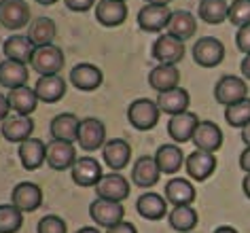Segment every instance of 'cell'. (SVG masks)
Returning <instances> with one entry per match:
<instances>
[{
    "mask_svg": "<svg viewBox=\"0 0 250 233\" xmlns=\"http://www.w3.org/2000/svg\"><path fill=\"white\" fill-rule=\"evenodd\" d=\"M2 51H4V55H7V60L21 62V64H30V58H32L34 45L30 42L28 36L13 34V36H9V39L4 41Z\"/></svg>",
    "mask_w": 250,
    "mask_h": 233,
    "instance_id": "obj_33",
    "label": "cell"
},
{
    "mask_svg": "<svg viewBox=\"0 0 250 233\" xmlns=\"http://www.w3.org/2000/svg\"><path fill=\"white\" fill-rule=\"evenodd\" d=\"M11 204L21 212H34L42 206V191L36 182H20L11 193Z\"/></svg>",
    "mask_w": 250,
    "mask_h": 233,
    "instance_id": "obj_14",
    "label": "cell"
},
{
    "mask_svg": "<svg viewBox=\"0 0 250 233\" xmlns=\"http://www.w3.org/2000/svg\"><path fill=\"white\" fill-rule=\"evenodd\" d=\"M212 233H237V229H233V227H229V225H223V227H218V229H214Z\"/></svg>",
    "mask_w": 250,
    "mask_h": 233,
    "instance_id": "obj_49",
    "label": "cell"
},
{
    "mask_svg": "<svg viewBox=\"0 0 250 233\" xmlns=\"http://www.w3.org/2000/svg\"><path fill=\"white\" fill-rule=\"evenodd\" d=\"M145 2H146V4H166V7H167L172 0H145Z\"/></svg>",
    "mask_w": 250,
    "mask_h": 233,
    "instance_id": "obj_50",
    "label": "cell"
},
{
    "mask_svg": "<svg viewBox=\"0 0 250 233\" xmlns=\"http://www.w3.org/2000/svg\"><path fill=\"white\" fill-rule=\"evenodd\" d=\"M96 20L106 28H117L127 20V4L121 0H100L96 4Z\"/></svg>",
    "mask_w": 250,
    "mask_h": 233,
    "instance_id": "obj_19",
    "label": "cell"
},
{
    "mask_svg": "<svg viewBox=\"0 0 250 233\" xmlns=\"http://www.w3.org/2000/svg\"><path fill=\"white\" fill-rule=\"evenodd\" d=\"M225 121L231 127H244L246 123H250V98L225 106Z\"/></svg>",
    "mask_w": 250,
    "mask_h": 233,
    "instance_id": "obj_38",
    "label": "cell"
},
{
    "mask_svg": "<svg viewBox=\"0 0 250 233\" xmlns=\"http://www.w3.org/2000/svg\"><path fill=\"white\" fill-rule=\"evenodd\" d=\"M166 30H167V34L176 36L180 41H189L197 32V21L189 11H174Z\"/></svg>",
    "mask_w": 250,
    "mask_h": 233,
    "instance_id": "obj_31",
    "label": "cell"
},
{
    "mask_svg": "<svg viewBox=\"0 0 250 233\" xmlns=\"http://www.w3.org/2000/svg\"><path fill=\"white\" fill-rule=\"evenodd\" d=\"M30 66L34 68L41 77L47 74H58L64 68V53L55 45H45V47H34L32 58H30Z\"/></svg>",
    "mask_w": 250,
    "mask_h": 233,
    "instance_id": "obj_2",
    "label": "cell"
},
{
    "mask_svg": "<svg viewBox=\"0 0 250 233\" xmlns=\"http://www.w3.org/2000/svg\"><path fill=\"white\" fill-rule=\"evenodd\" d=\"M214 98H216V102L223 106L235 104V102H240V100L248 98L246 81L235 77V74H225V77L218 79V83L214 87Z\"/></svg>",
    "mask_w": 250,
    "mask_h": 233,
    "instance_id": "obj_4",
    "label": "cell"
},
{
    "mask_svg": "<svg viewBox=\"0 0 250 233\" xmlns=\"http://www.w3.org/2000/svg\"><path fill=\"white\" fill-rule=\"evenodd\" d=\"M0 127V134L7 138L9 142H15V144H21L23 140L32 138V131H34V121L32 117L28 115H15V117H7Z\"/></svg>",
    "mask_w": 250,
    "mask_h": 233,
    "instance_id": "obj_16",
    "label": "cell"
},
{
    "mask_svg": "<svg viewBox=\"0 0 250 233\" xmlns=\"http://www.w3.org/2000/svg\"><path fill=\"white\" fill-rule=\"evenodd\" d=\"M20 161L26 169H39L42 163L47 161V144L39 140V138H28L20 144Z\"/></svg>",
    "mask_w": 250,
    "mask_h": 233,
    "instance_id": "obj_24",
    "label": "cell"
},
{
    "mask_svg": "<svg viewBox=\"0 0 250 233\" xmlns=\"http://www.w3.org/2000/svg\"><path fill=\"white\" fill-rule=\"evenodd\" d=\"M9 104H11V110H15L17 115H32L36 110V104H39V98L34 93V87H17V89H11L9 91Z\"/></svg>",
    "mask_w": 250,
    "mask_h": 233,
    "instance_id": "obj_32",
    "label": "cell"
},
{
    "mask_svg": "<svg viewBox=\"0 0 250 233\" xmlns=\"http://www.w3.org/2000/svg\"><path fill=\"white\" fill-rule=\"evenodd\" d=\"M9 110H11L9 98H7V96H2V93H0V123H2L4 119L9 117Z\"/></svg>",
    "mask_w": 250,
    "mask_h": 233,
    "instance_id": "obj_44",
    "label": "cell"
},
{
    "mask_svg": "<svg viewBox=\"0 0 250 233\" xmlns=\"http://www.w3.org/2000/svg\"><path fill=\"white\" fill-rule=\"evenodd\" d=\"M74 161H77V150H74L72 142L66 140H53L47 144V166L58 172L64 169H72Z\"/></svg>",
    "mask_w": 250,
    "mask_h": 233,
    "instance_id": "obj_10",
    "label": "cell"
},
{
    "mask_svg": "<svg viewBox=\"0 0 250 233\" xmlns=\"http://www.w3.org/2000/svg\"><path fill=\"white\" fill-rule=\"evenodd\" d=\"M34 93L41 102L47 104H55L64 98L66 93V81L60 77V74H47V77H41L34 85Z\"/></svg>",
    "mask_w": 250,
    "mask_h": 233,
    "instance_id": "obj_22",
    "label": "cell"
},
{
    "mask_svg": "<svg viewBox=\"0 0 250 233\" xmlns=\"http://www.w3.org/2000/svg\"><path fill=\"white\" fill-rule=\"evenodd\" d=\"M66 9L74 11V13H85V11H89L93 4H96V0H64Z\"/></svg>",
    "mask_w": 250,
    "mask_h": 233,
    "instance_id": "obj_42",
    "label": "cell"
},
{
    "mask_svg": "<svg viewBox=\"0 0 250 233\" xmlns=\"http://www.w3.org/2000/svg\"><path fill=\"white\" fill-rule=\"evenodd\" d=\"M197 125H199V117L191 110H185V112H180V115L170 117V121H167V134L172 136V140L183 144V142H189L193 138Z\"/></svg>",
    "mask_w": 250,
    "mask_h": 233,
    "instance_id": "obj_15",
    "label": "cell"
},
{
    "mask_svg": "<svg viewBox=\"0 0 250 233\" xmlns=\"http://www.w3.org/2000/svg\"><path fill=\"white\" fill-rule=\"evenodd\" d=\"M155 102H157L161 112H166V115L172 117V115H180V112H185L189 108L191 96L187 89H183V87H174V89L161 91Z\"/></svg>",
    "mask_w": 250,
    "mask_h": 233,
    "instance_id": "obj_23",
    "label": "cell"
},
{
    "mask_svg": "<svg viewBox=\"0 0 250 233\" xmlns=\"http://www.w3.org/2000/svg\"><path fill=\"white\" fill-rule=\"evenodd\" d=\"M155 161H157L161 174H176L185 163L183 148L176 144H161L155 153Z\"/></svg>",
    "mask_w": 250,
    "mask_h": 233,
    "instance_id": "obj_28",
    "label": "cell"
},
{
    "mask_svg": "<svg viewBox=\"0 0 250 233\" xmlns=\"http://www.w3.org/2000/svg\"><path fill=\"white\" fill-rule=\"evenodd\" d=\"M240 168L246 174H250V147H246V148L242 150V155H240Z\"/></svg>",
    "mask_w": 250,
    "mask_h": 233,
    "instance_id": "obj_45",
    "label": "cell"
},
{
    "mask_svg": "<svg viewBox=\"0 0 250 233\" xmlns=\"http://www.w3.org/2000/svg\"><path fill=\"white\" fill-rule=\"evenodd\" d=\"M170 227L178 233H191L197 227V212L191 206H174V210L170 212Z\"/></svg>",
    "mask_w": 250,
    "mask_h": 233,
    "instance_id": "obj_35",
    "label": "cell"
},
{
    "mask_svg": "<svg viewBox=\"0 0 250 233\" xmlns=\"http://www.w3.org/2000/svg\"><path fill=\"white\" fill-rule=\"evenodd\" d=\"M77 233H100V229H96V227H83V229H79Z\"/></svg>",
    "mask_w": 250,
    "mask_h": 233,
    "instance_id": "obj_51",
    "label": "cell"
},
{
    "mask_svg": "<svg viewBox=\"0 0 250 233\" xmlns=\"http://www.w3.org/2000/svg\"><path fill=\"white\" fill-rule=\"evenodd\" d=\"M30 21L26 0H0V23L7 30H21Z\"/></svg>",
    "mask_w": 250,
    "mask_h": 233,
    "instance_id": "obj_9",
    "label": "cell"
},
{
    "mask_svg": "<svg viewBox=\"0 0 250 233\" xmlns=\"http://www.w3.org/2000/svg\"><path fill=\"white\" fill-rule=\"evenodd\" d=\"M55 21L51 17H36L34 21H30L28 28V39L34 47H45L51 45V41L55 39Z\"/></svg>",
    "mask_w": 250,
    "mask_h": 233,
    "instance_id": "obj_34",
    "label": "cell"
},
{
    "mask_svg": "<svg viewBox=\"0 0 250 233\" xmlns=\"http://www.w3.org/2000/svg\"><path fill=\"white\" fill-rule=\"evenodd\" d=\"M121 2H125V0H121Z\"/></svg>",
    "mask_w": 250,
    "mask_h": 233,
    "instance_id": "obj_53",
    "label": "cell"
},
{
    "mask_svg": "<svg viewBox=\"0 0 250 233\" xmlns=\"http://www.w3.org/2000/svg\"><path fill=\"white\" fill-rule=\"evenodd\" d=\"M185 169L189 174L191 180L204 182L206 178H210L216 169V155L210 150H193V153L185 159Z\"/></svg>",
    "mask_w": 250,
    "mask_h": 233,
    "instance_id": "obj_8",
    "label": "cell"
},
{
    "mask_svg": "<svg viewBox=\"0 0 250 233\" xmlns=\"http://www.w3.org/2000/svg\"><path fill=\"white\" fill-rule=\"evenodd\" d=\"M89 216L93 218V223L98 227H104V229H108V227L121 223L123 216H125V208L121 201H110V199H93L89 204Z\"/></svg>",
    "mask_w": 250,
    "mask_h": 233,
    "instance_id": "obj_3",
    "label": "cell"
},
{
    "mask_svg": "<svg viewBox=\"0 0 250 233\" xmlns=\"http://www.w3.org/2000/svg\"><path fill=\"white\" fill-rule=\"evenodd\" d=\"M39 4H42V7H51V4H55L58 0H36Z\"/></svg>",
    "mask_w": 250,
    "mask_h": 233,
    "instance_id": "obj_52",
    "label": "cell"
},
{
    "mask_svg": "<svg viewBox=\"0 0 250 233\" xmlns=\"http://www.w3.org/2000/svg\"><path fill=\"white\" fill-rule=\"evenodd\" d=\"M72 180H74V185H79V187H96L100 178L104 176L102 172V166H100V161L98 159H93V157H79L77 161H74V166H72Z\"/></svg>",
    "mask_w": 250,
    "mask_h": 233,
    "instance_id": "obj_12",
    "label": "cell"
},
{
    "mask_svg": "<svg viewBox=\"0 0 250 233\" xmlns=\"http://www.w3.org/2000/svg\"><path fill=\"white\" fill-rule=\"evenodd\" d=\"M242 189H244V195L250 199V174L244 176V180H242Z\"/></svg>",
    "mask_w": 250,
    "mask_h": 233,
    "instance_id": "obj_48",
    "label": "cell"
},
{
    "mask_svg": "<svg viewBox=\"0 0 250 233\" xmlns=\"http://www.w3.org/2000/svg\"><path fill=\"white\" fill-rule=\"evenodd\" d=\"M104 74L93 64H77L70 70V83L81 91H93L102 85Z\"/></svg>",
    "mask_w": 250,
    "mask_h": 233,
    "instance_id": "obj_21",
    "label": "cell"
},
{
    "mask_svg": "<svg viewBox=\"0 0 250 233\" xmlns=\"http://www.w3.org/2000/svg\"><path fill=\"white\" fill-rule=\"evenodd\" d=\"M178 83H180V72L174 64H159L148 72V85L159 93L174 89V87H178Z\"/></svg>",
    "mask_w": 250,
    "mask_h": 233,
    "instance_id": "obj_25",
    "label": "cell"
},
{
    "mask_svg": "<svg viewBox=\"0 0 250 233\" xmlns=\"http://www.w3.org/2000/svg\"><path fill=\"white\" fill-rule=\"evenodd\" d=\"M235 45L242 53H250V26H244V28H237V34H235Z\"/></svg>",
    "mask_w": 250,
    "mask_h": 233,
    "instance_id": "obj_41",
    "label": "cell"
},
{
    "mask_svg": "<svg viewBox=\"0 0 250 233\" xmlns=\"http://www.w3.org/2000/svg\"><path fill=\"white\" fill-rule=\"evenodd\" d=\"M227 20L237 28L250 26V0H233V2L229 4Z\"/></svg>",
    "mask_w": 250,
    "mask_h": 233,
    "instance_id": "obj_39",
    "label": "cell"
},
{
    "mask_svg": "<svg viewBox=\"0 0 250 233\" xmlns=\"http://www.w3.org/2000/svg\"><path fill=\"white\" fill-rule=\"evenodd\" d=\"M172 11L166 4H145L138 11V28L142 32H161L167 28Z\"/></svg>",
    "mask_w": 250,
    "mask_h": 233,
    "instance_id": "obj_11",
    "label": "cell"
},
{
    "mask_svg": "<svg viewBox=\"0 0 250 233\" xmlns=\"http://www.w3.org/2000/svg\"><path fill=\"white\" fill-rule=\"evenodd\" d=\"M68 227L64 223V218L55 216V214H47L39 220V227H36V233H66Z\"/></svg>",
    "mask_w": 250,
    "mask_h": 233,
    "instance_id": "obj_40",
    "label": "cell"
},
{
    "mask_svg": "<svg viewBox=\"0 0 250 233\" xmlns=\"http://www.w3.org/2000/svg\"><path fill=\"white\" fill-rule=\"evenodd\" d=\"M199 17L210 23V26H218L229 17V4L227 0H202L199 2Z\"/></svg>",
    "mask_w": 250,
    "mask_h": 233,
    "instance_id": "obj_36",
    "label": "cell"
},
{
    "mask_svg": "<svg viewBox=\"0 0 250 233\" xmlns=\"http://www.w3.org/2000/svg\"><path fill=\"white\" fill-rule=\"evenodd\" d=\"M102 157H104V163L112 172H119L132 159V147L123 138H112V140H108L102 147Z\"/></svg>",
    "mask_w": 250,
    "mask_h": 233,
    "instance_id": "obj_17",
    "label": "cell"
},
{
    "mask_svg": "<svg viewBox=\"0 0 250 233\" xmlns=\"http://www.w3.org/2000/svg\"><path fill=\"white\" fill-rule=\"evenodd\" d=\"M79 125H81V119L77 115L62 112V115L53 117V121H51V136L55 140L74 142L79 138Z\"/></svg>",
    "mask_w": 250,
    "mask_h": 233,
    "instance_id": "obj_29",
    "label": "cell"
},
{
    "mask_svg": "<svg viewBox=\"0 0 250 233\" xmlns=\"http://www.w3.org/2000/svg\"><path fill=\"white\" fill-rule=\"evenodd\" d=\"M159 106L155 100H148V98H140V100H134L127 108V119L132 123L134 129L138 131H148L153 129L155 125L159 123Z\"/></svg>",
    "mask_w": 250,
    "mask_h": 233,
    "instance_id": "obj_1",
    "label": "cell"
},
{
    "mask_svg": "<svg viewBox=\"0 0 250 233\" xmlns=\"http://www.w3.org/2000/svg\"><path fill=\"white\" fill-rule=\"evenodd\" d=\"M93 189H96L98 197L110 199V201H123V199H127V195H129V182L119 172L104 174Z\"/></svg>",
    "mask_w": 250,
    "mask_h": 233,
    "instance_id": "obj_13",
    "label": "cell"
},
{
    "mask_svg": "<svg viewBox=\"0 0 250 233\" xmlns=\"http://www.w3.org/2000/svg\"><path fill=\"white\" fill-rule=\"evenodd\" d=\"M77 142L83 150H98L106 144V125L96 117L81 119Z\"/></svg>",
    "mask_w": 250,
    "mask_h": 233,
    "instance_id": "obj_6",
    "label": "cell"
},
{
    "mask_svg": "<svg viewBox=\"0 0 250 233\" xmlns=\"http://www.w3.org/2000/svg\"><path fill=\"white\" fill-rule=\"evenodd\" d=\"M161 176V169L157 166V161H155V157L151 155H142L136 159L134 168H132V180L134 185H138L142 189H148V187H155L157 185Z\"/></svg>",
    "mask_w": 250,
    "mask_h": 233,
    "instance_id": "obj_20",
    "label": "cell"
},
{
    "mask_svg": "<svg viewBox=\"0 0 250 233\" xmlns=\"http://www.w3.org/2000/svg\"><path fill=\"white\" fill-rule=\"evenodd\" d=\"M136 210L146 220H159L167 214V201L157 193H145L136 201Z\"/></svg>",
    "mask_w": 250,
    "mask_h": 233,
    "instance_id": "obj_30",
    "label": "cell"
},
{
    "mask_svg": "<svg viewBox=\"0 0 250 233\" xmlns=\"http://www.w3.org/2000/svg\"><path fill=\"white\" fill-rule=\"evenodd\" d=\"M193 60L204 68H214L225 60V45L214 36H204L193 45Z\"/></svg>",
    "mask_w": 250,
    "mask_h": 233,
    "instance_id": "obj_5",
    "label": "cell"
},
{
    "mask_svg": "<svg viewBox=\"0 0 250 233\" xmlns=\"http://www.w3.org/2000/svg\"><path fill=\"white\" fill-rule=\"evenodd\" d=\"M240 70L244 74V79H248L250 81V53L246 55V58L242 60V64H240Z\"/></svg>",
    "mask_w": 250,
    "mask_h": 233,
    "instance_id": "obj_46",
    "label": "cell"
},
{
    "mask_svg": "<svg viewBox=\"0 0 250 233\" xmlns=\"http://www.w3.org/2000/svg\"><path fill=\"white\" fill-rule=\"evenodd\" d=\"M242 140H244V144L246 147H250V123H246L242 127Z\"/></svg>",
    "mask_w": 250,
    "mask_h": 233,
    "instance_id": "obj_47",
    "label": "cell"
},
{
    "mask_svg": "<svg viewBox=\"0 0 250 233\" xmlns=\"http://www.w3.org/2000/svg\"><path fill=\"white\" fill-rule=\"evenodd\" d=\"M23 225V212L13 204L0 206V233H17Z\"/></svg>",
    "mask_w": 250,
    "mask_h": 233,
    "instance_id": "obj_37",
    "label": "cell"
},
{
    "mask_svg": "<svg viewBox=\"0 0 250 233\" xmlns=\"http://www.w3.org/2000/svg\"><path fill=\"white\" fill-rule=\"evenodd\" d=\"M191 142L195 144V148H199V150H210V153H214V150L223 147V131L214 121H199Z\"/></svg>",
    "mask_w": 250,
    "mask_h": 233,
    "instance_id": "obj_18",
    "label": "cell"
},
{
    "mask_svg": "<svg viewBox=\"0 0 250 233\" xmlns=\"http://www.w3.org/2000/svg\"><path fill=\"white\" fill-rule=\"evenodd\" d=\"M106 233H138V229H136V225L129 223V220H121V223L108 227Z\"/></svg>",
    "mask_w": 250,
    "mask_h": 233,
    "instance_id": "obj_43",
    "label": "cell"
},
{
    "mask_svg": "<svg viewBox=\"0 0 250 233\" xmlns=\"http://www.w3.org/2000/svg\"><path fill=\"white\" fill-rule=\"evenodd\" d=\"M28 83V68L21 62L2 60L0 62V85L7 89H17Z\"/></svg>",
    "mask_w": 250,
    "mask_h": 233,
    "instance_id": "obj_26",
    "label": "cell"
},
{
    "mask_svg": "<svg viewBox=\"0 0 250 233\" xmlns=\"http://www.w3.org/2000/svg\"><path fill=\"white\" fill-rule=\"evenodd\" d=\"M151 53L159 64H174L176 66L178 62L185 58V41H180V39H176V36H172L167 32L159 34Z\"/></svg>",
    "mask_w": 250,
    "mask_h": 233,
    "instance_id": "obj_7",
    "label": "cell"
},
{
    "mask_svg": "<svg viewBox=\"0 0 250 233\" xmlns=\"http://www.w3.org/2000/svg\"><path fill=\"white\" fill-rule=\"evenodd\" d=\"M195 187L187 178H172L166 185V199L172 206H191L195 201Z\"/></svg>",
    "mask_w": 250,
    "mask_h": 233,
    "instance_id": "obj_27",
    "label": "cell"
}]
</instances>
